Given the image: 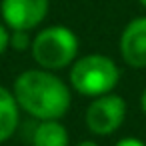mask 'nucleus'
<instances>
[{"mask_svg":"<svg viewBox=\"0 0 146 146\" xmlns=\"http://www.w3.org/2000/svg\"><path fill=\"white\" fill-rule=\"evenodd\" d=\"M140 108H142V112L146 114V88H144L142 94H140Z\"/></svg>","mask_w":146,"mask_h":146,"instance_id":"f8f14e48","label":"nucleus"},{"mask_svg":"<svg viewBox=\"0 0 146 146\" xmlns=\"http://www.w3.org/2000/svg\"><path fill=\"white\" fill-rule=\"evenodd\" d=\"M50 0H0V18L10 30H34L48 16Z\"/></svg>","mask_w":146,"mask_h":146,"instance_id":"39448f33","label":"nucleus"},{"mask_svg":"<svg viewBox=\"0 0 146 146\" xmlns=\"http://www.w3.org/2000/svg\"><path fill=\"white\" fill-rule=\"evenodd\" d=\"M8 48H10V28L4 22H0V56Z\"/></svg>","mask_w":146,"mask_h":146,"instance_id":"9d476101","label":"nucleus"},{"mask_svg":"<svg viewBox=\"0 0 146 146\" xmlns=\"http://www.w3.org/2000/svg\"><path fill=\"white\" fill-rule=\"evenodd\" d=\"M120 82V68L118 64L100 52H90L78 56L68 72L70 88L86 98H96L102 94L114 92Z\"/></svg>","mask_w":146,"mask_h":146,"instance_id":"f03ea898","label":"nucleus"},{"mask_svg":"<svg viewBox=\"0 0 146 146\" xmlns=\"http://www.w3.org/2000/svg\"><path fill=\"white\" fill-rule=\"evenodd\" d=\"M74 146H98V142H94V140H80V142L74 144Z\"/></svg>","mask_w":146,"mask_h":146,"instance_id":"ddd939ff","label":"nucleus"},{"mask_svg":"<svg viewBox=\"0 0 146 146\" xmlns=\"http://www.w3.org/2000/svg\"><path fill=\"white\" fill-rule=\"evenodd\" d=\"M20 110L36 120H62L72 106V88L56 72L28 68L12 84Z\"/></svg>","mask_w":146,"mask_h":146,"instance_id":"f257e3e1","label":"nucleus"},{"mask_svg":"<svg viewBox=\"0 0 146 146\" xmlns=\"http://www.w3.org/2000/svg\"><path fill=\"white\" fill-rule=\"evenodd\" d=\"M20 124V106L12 88L0 84V144L8 142Z\"/></svg>","mask_w":146,"mask_h":146,"instance_id":"0eeeda50","label":"nucleus"},{"mask_svg":"<svg viewBox=\"0 0 146 146\" xmlns=\"http://www.w3.org/2000/svg\"><path fill=\"white\" fill-rule=\"evenodd\" d=\"M80 40L76 32L62 24H52L38 30L32 36L30 54L36 66L58 72L62 68H70L72 62L78 58Z\"/></svg>","mask_w":146,"mask_h":146,"instance_id":"7ed1b4c3","label":"nucleus"},{"mask_svg":"<svg viewBox=\"0 0 146 146\" xmlns=\"http://www.w3.org/2000/svg\"><path fill=\"white\" fill-rule=\"evenodd\" d=\"M32 46V36L28 30H10V48L16 52L30 50Z\"/></svg>","mask_w":146,"mask_h":146,"instance_id":"1a4fd4ad","label":"nucleus"},{"mask_svg":"<svg viewBox=\"0 0 146 146\" xmlns=\"http://www.w3.org/2000/svg\"><path fill=\"white\" fill-rule=\"evenodd\" d=\"M114 146H146V142L140 140V138H136V136H124V138H120Z\"/></svg>","mask_w":146,"mask_h":146,"instance_id":"9b49d317","label":"nucleus"},{"mask_svg":"<svg viewBox=\"0 0 146 146\" xmlns=\"http://www.w3.org/2000/svg\"><path fill=\"white\" fill-rule=\"evenodd\" d=\"M126 100L120 94H102L90 100L84 112V124L88 132L94 136H110L114 134L126 120Z\"/></svg>","mask_w":146,"mask_h":146,"instance_id":"20e7f679","label":"nucleus"},{"mask_svg":"<svg viewBox=\"0 0 146 146\" xmlns=\"http://www.w3.org/2000/svg\"><path fill=\"white\" fill-rule=\"evenodd\" d=\"M30 142L32 146H70V134L62 120H38Z\"/></svg>","mask_w":146,"mask_h":146,"instance_id":"6e6552de","label":"nucleus"},{"mask_svg":"<svg viewBox=\"0 0 146 146\" xmlns=\"http://www.w3.org/2000/svg\"><path fill=\"white\" fill-rule=\"evenodd\" d=\"M118 50L126 66L136 70L146 68V16H136L124 26Z\"/></svg>","mask_w":146,"mask_h":146,"instance_id":"423d86ee","label":"nucleus"},{"mask_svg":"<svg viewBox=\"0 0 146 146\" xmlns=\"http://www.w3.org/2000/svg\"><path fill=\"white\" fill-rule=\"evenodd\" d=\"M138 2H140V4H142V8L146 10V0H138Z\"/></svg>","mask_w":146,"mask_h":146,"instance_id":"4468645a","label":"nucleus"}]
</instances>
